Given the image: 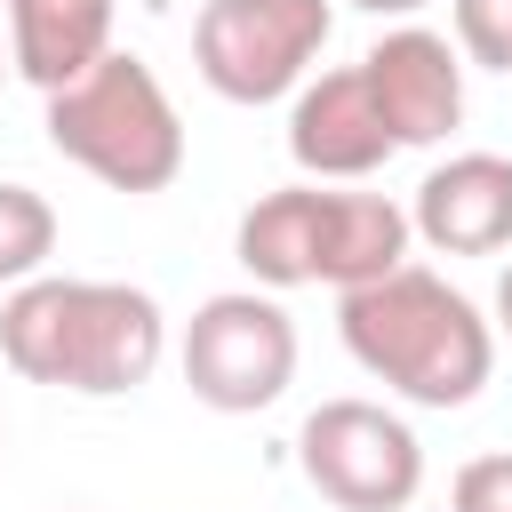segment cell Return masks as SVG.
Returning a JSON list of instances; mask_svg holds the SVG:
<instances>
[{"mask_svg": "<svg viewBox=\"0 0 512 512\" xmlns=\"http://www.w3.org/2000/svg\"><path fill=\"white\" fill-rule=\"evenodd\" d=\"M168 352V312L152 304V288L128 280H24L0 304V360L24 384H56L80 400H120L136 384H152Z\"/></svg>", "mask_w": 512, "mask_h": 512, "instance_id": "obj_1", "label": "cell"}, {"mask_svg": "<svg viewBox=\"0 0 512 512\" xmlns=\"http://www.w3.org/2000/svg\"><path fill=\"white\" fill-rule=\"evenodd\" d=\"M336 336L344 352L400 400L416 408H464L496 376V328L464 288H448L424 264H400L368 288L336 296Z\"/></svg>", "mask_w": 512, "mask_h": 512, "instance_id": "obj_2", "label": "cell"}, {"mask_svg": "<svg viewBox=\"0 0 512 512\" xmlns=\"http://www.w3.org/2000/svg\"><path fill=\"white\" fill-rule=\"evenodd\" d=\"M408 208L384 192H320V184H280L264 192L240 232L232 256L248 264V280L272 288H368L384 272L408 264Z\"/></svg>", "mask_w": 512, "mask_h": 512, "instance_id": "obj_3", "label": "cell"}, {"mask_svg": "<svg viewBox=\"0 0 512 512\" xmlns=\"http://www.w3.org/2000/svg\"><path fill=\"white\" fill-rule=\"evenodd\" d=\"M48 144L112 192H168L184 176V120L136 48H104L48 96Z\"/></svg>", "mask_w": 512, "mask_h": 512, "instance_id": "obj_4", "label": "cell"}, {"mask_svg": "<svg viewBox=\"0 0 512 512\" xmlns=\"http://www.w3.org/2000/svg\"><path fill=\"white\" fill-rule=\"evenodd\" d=\"M336 32V0H200L192 64L224 104H280L312 80Z\"/></svg>", "mask_w": 512, "mask_h": 512, "instance_id": "obj_5", "label": "cell"}, {"mask_svg": "<svg viewBox=\"0 0 512 512\" xmlns=\"http://www.w3.org/2000/svg\"><path fill=\"white\" fill-rule=\"evenodd\" d=\"M184 384L216 416H256L296 384V320L264 288H224L184 320Z\"/></svg>", "mask_w": 512, "mask_h": 512, "instance_id": "obj_6", "label": "cell"}, {"mask_svg": "<svg viewBox=\"0 0 512 512\" xmlns=\"http://www.w3.org/2000/svg\"><path fill=\"white\" fill-rule=\"evenodd\" d=\"M296 464L336 512H408L424 488V440L384 400H320L296 432Z\"/></svg>", "mask_w": 512, "mask_h": 512, "instance_id": "obj_7", "label": "cell"}, {"mask_svg": "<svg viewBox=\"0 0 512 512\" xmlns=\"http://www.w3.org/2000/svg\"><path fill=\"white\" fill-rule=\"evenodd\" d=\"M360 80L392 128V144H440L456 120H464V56L448 32H424V24H392L368 56H360Z\"/></svg>", "mask_w": 512, "mask_h": 512, "instance_id": "obj_8", "label": "cell"}, {"mask_svg": "<svg viewBox=\"0 0 512 512\" xmlns=\"http://www.w3.org/2000/svg\"><path fill=\"white\" fill-rule=\"evenodd\" d=\"M392 152H400V144H392V128H384L360 64H336V72H320V80H304V88L288 96V160H296L304 176H320V184H360V176H376Z\"/></svg>", "mask_w": 512, "mask_h": 512, "instance_id": "obj_9", "label": "cell"}, {"mask_svg": "<svg viewBox=\"0 0 512 512\" xmlns=\"http://www.w3.org/2000/svg\"><path fill=\"white\" fill-rule=\"evenodd\" d=\"M408 232L440 256H496L512 248V160L504 152H448L416 200H408Z\"/></svg>", "mask_w": 512, "mask_h": 512, "instance_id": "obj_10", "label": "cell"}, {"mask_svg": "<svg viewBox=\"0 0 512 512\" xmlns=\"http://www.w3.org/2000/svg\"><path fill=\"white\" fill-rule=\"evenodd\" d=\"M0 16H8V72L56 96L112 48L120 0H0Z\"/></svg>", "mask_w": 512, "mask_h": 512, "instance_id": "obj_11", "label": "cell"}, {"mask_svg": "<svg viewBox=\"0 0 512 512\" xmlns=\"http://www.w3.org/2000/svg\"><path fill=\"white\" fill-rule=\"evenodd\" d=\"M56 256V208L32 184H0V288L40 280Z\"/></svg>", "mask_w": 512, "mask_h": 512, "instance_id": "obj_12", "label": "cell"}, {"mask_svg": "<svg viewBox=\"0 0 512 512\" xmlns=\"http://www.w3.org/2000/svg\"><path fill=\"white\" fill-rule=\"evenodd\" d=\"M456 16V56L480 72H512V0H448Z\"/></svg>", "mask_w": 512, "mask_h": 512, "instance_id": "obj_13", "label": "cell"}, {"mask_svg": "<svg viewBox=\"0 0 512 512\" xmlns=\"http://www.w3.org/2000/svg\"><path fill=\"white\" fill-rule=\"evenodd\" d=\"M448 512H512V448L472 456V464L448 480Z\"/></svg>", "mask_w": 512, "mask_h": 512, "instance_id": "obj_14", "label": "cell"}, {"mask_svg": "<svg viewBox=\"0 0 512 512\" xmlns=\"http://www.w3.org/2000/svg\"><path fill=\"white\" fill-rule=\"evenodd\" d=\"M488 328H496V336H504V344H512V264H504V272H496V320H488Z\"/></svg>", "mask_w": 512, "mask_h": 512, "instance_id": "obj_15", "label": "cell"}, {"mask_svg": "<svg viewBox=\"0 0 512 512\" xmlns=\"http://www.w3.org/2000/svg\"><path fill=\"white\" fill-rule=\"evenodd\" d=\"M352 8H368V16H416L424 0H352Z\"/></svg>", "mask_w": 512, "mask_h": 512, "instance_id": "obj_16", "label": "cell"}, {"mask_svg": "<svg viewBox=\"0 0 512 512\" xmlns=\"http://www.w3.org/2000/svg\"><path fill=\"white\" fill-rule=\"evenodd\" d=\"M0 88H8V32H0Z\"/></svg>", "mask_w": 512, "mask_h": 512, "instance_id": "obj_17", "label": "cell"}, {"mask_svg": "<svg viewBox=\"0 0 512 512\" xmlns=\"http://www.w3.org/2000/svg\"><path fill=\"white\" fill-rule=\"evenodd\" d=\"M0 432H8V424H0Z\"/></svg>", "mask_w": 512, "mask_h": 512, "instance_id": "obj_18", "label": "cell"}]
</instances>
